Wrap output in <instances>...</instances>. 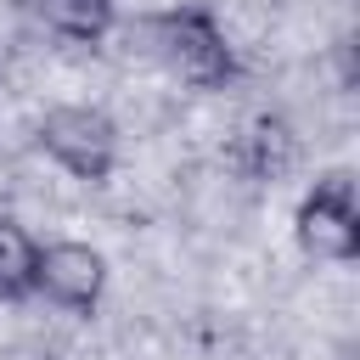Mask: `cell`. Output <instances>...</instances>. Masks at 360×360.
<instances>
[{
    "label": "cell",
    "instance_id": "1",
    "mask_svg": "<svg viewBox=\"0 0 360 360\" xmlns=\"http://www.w3.org/2000/svg\"><path fill=\"white\" fill-rule=\"evenodd\" d=\"M146 34H152V51L163 56V68L180 84L225 90L236 79V45L225 39V28H219V17L208 6L186 0V6H169V11H152Z\"/></svg>",
    "mask_w": 360,
    "mask_h": 360
},
{
    "label": "cell",
    "instance_id": "2",
    "mask_svg": "<svg viewBox=\"0 0 360 360\" xmlns=\"http://www.w3.org/2000/svg\"><path fill=\"white\" fill-rule=\"evenodd\" d=\"M34 141L56 169H68L73 180H90V186H101L118 163V124L101 107H51L39 118Z\"/></svg>",
    "mask_w": 360,
    "mask_h": 360
},
{
    "label": "cell",
    "instance_id": "3",
    "mask_svg": "<svg viewBox=\"0 0 360 360\" xmlns=\"http://www.w3.org/2000/svg\"><path fill=\"white\" fill-rule=\"evenodd\" d=\"M292 231H298V248L309 259H332V264H349L360 253V208H354V180L343 169L321 174L298 214H292Z\"/></svg>",
    "mask_w": 360,
    "mask_h": 360
},
{
    "label": "cell",
    "instance_id": "4",
    "mask_svg": "<svg viewBox=\"0 0 360 360\" xmlns=\"http://www.w3.org/2000/svg\"><path fill=\"white\" fill-rule=\"evenodd\" d=\"M34 292L51 298L56 309L90 315L107 292V259L90 242H51L39 248V270H34Z\"/></svg>",
    "mask_w": 360,
    "mask_h": 360
},
{
    "label": "cell",
    "instance_id": "5",
    "mask_svg": "<svg viewBox=\"0 0 360 360\" xmlns=\"http://www.w3.org/2000/svg\"><path fill=\"white\" fill-rule=\"evenodd\" d=\"M34 270H39V242L0 214V298L6 304H22L34 298Z\"/></svg>",
    "mask_w": 360,
    "mask_h": 360
},
{
    "label": "cell",
    "instance_id": "6",
    "mask_svg": "<svg viewBox=\"0 0 360 360\" xmlns=\"http://www.w3.org/2000/svg\"><path fill=\"white\" fill-rule=\"evenodd\" d=\"M242 169L253 174V180H276L287 163H292V129L281 124V118H253L248 129H242Z\"/></svg>",
    "mask_w": 360,
    "mask_h": 360
},
{
    "label": "cell",
    "instance_id": "7",
    "mask_svg": "<svg viewBox=\"0 0 360 360\" xmlns=\"http://www.w3.org/2000/svg\"><path fill=\"white\" fill-rule=\"evenodd\" d=\"M34 11L45 17L51 34L79 39V45H96L112 28V0H34Z\"/></svg>",
    "mask_w": 360,
    "mask_h": 360
}]
</instances>
